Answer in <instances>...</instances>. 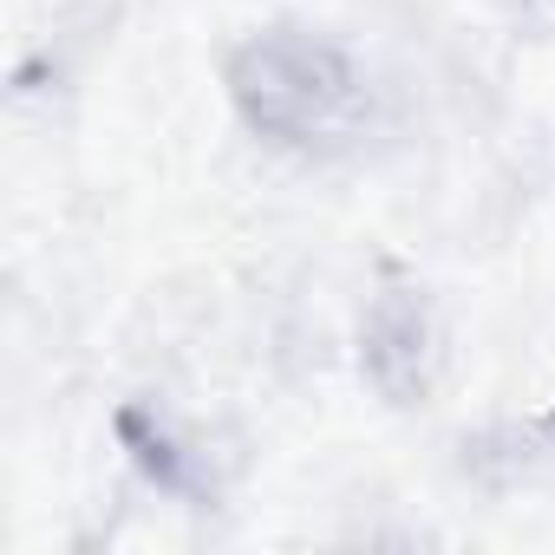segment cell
<instances>
[{"instance_id": "obj_1", "label": "cell", "mask_w": 555, "mask_h": 555, "mask_svg": "<svg viewBox=\"0 0 555 555\" xmlns=\"http://www.w3.org/2000/svg\"><path fill=\"white\" fill-rule=\"evenodd\" d=\"M222 79H229L242 125L268 144H288V151L334 144L360 118L353 60L334 40H314L295 27H274V34H255L248 47H235Z\"/></svg>"}, {"instance_id": "obj_2", "label": "cell", "mask_w": 555, "mask_h": 555, "mask_svg": "<svg viewBox=\"0 0 555 555\" xmlns=\"http://www.w3.org/2000/svg\"><path fill=\"white\" fill-rule=\"evenodd\" d=\"M360 360H366V379L392 399V405H412L425 386H431V366H438V334H431V314L412 288H392L373 301L366 314V334H360Z\"/></svg>"}]
</instances>
